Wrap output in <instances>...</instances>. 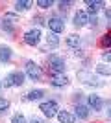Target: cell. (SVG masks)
<instances>
[{
	"mask_svg": "<svg viewBox=\"0 0 111 123\" xmlns=\"http://www.w3.org/2000/svg\"><path fill=\"white\" fill-rule=\"evenodd\" d=\"M48 70H50L54 75L65 74V70H67V62H65V59L61 55L52 53V55H48Z\"/></svg>",
	"mask_w": 111,
	"mask_h": 123,
	"instance_id": "6da1fadb",
	"label": "cell"
},
{
	"mask_svg": "<svg viewBox=\"0 0 111 123\" xmlns=\"http://www.w3.org/2000/svg\"><path fill=\"white\" fill-rule=\"evenodd\" d=\"M39 110L43 112V116H44V118L52 119V118H56V116H58V112L61 110V108H59L58 101H43L41 105H39Z\"/></svg>",
	"mask_w": 111,
	"mask_h": 123,
	"instance_id": "7a4b0ae2",
	"label": "cell"
},
{
	"mask_svg": "<svg viewBox=\"0 0 111 123\" xmlns=\"http://www.w3.org/2000/svg\"><path fill=\"white\" fill-rule=\"evenodd\" d=\"M78 79H80L81 83H85V85H89V86H95V88L104 86V81H100L96 75H93V74L87 72V70H81V72H78Z\"/></svg>",
	"mask_w": 111,
	"mask_h": 123,
	"instance_id": "3957f363",
	"label": "cell"
},
{
	"mask_svg": "<svg viewBox=\"0 0 111 123\" xmlns=\"http://www.w3.org/2000/svg\"><path fill=\"white\" fill-rule=\"evenodd\" d=\"M41 30L39 28H32V30H28L24 33V42H26L28 46H37L39 42H41Z\"/></svg>",
	"mask_w": 111,
	"mask_h": 123,
	"instance_id": "277c9868",
	"label": "cell"
},
{
	"mask_svg": "<svg viewBox=\"0 0 111 123\" xmlns=\"http://www.w3.org/2000/svg\"><path fill=\"white\" fill-rule=\"evenodd\" d=\"M26 75L32 79V81H39L43 77V72H41V66L33 61H28L26 62Z\"/></svg>",
	"mask_w": 111,
	"mask_h": 123,
	"instance_id": "5b68a950",
	"label": "cell"
},
{
	"mask_svg": "<svg viewBox=\"0 0 111 123\" xmlns=\"http://www.w3.org/2000/svg\"><path fill=\"white\" fill-rule=\"evenodd\" d=\"M48 30L52 31V33H63L65 30V22L59 18V17H52V18H48Z\"/></svg>",
	"mask_w": 111,
	"mask_h": 123,
	"instance_id": "8992f818",
	"label": "cell"
},
{
	"mask_svg": "<svg viewBox=\"0 0 111 123\" xmlns=\"http://www.w3.org/2000/svg\"><path fill=\"white\" fill-rule=\"evenodd\" d=\"M87 103H89V108H93L95 112H100L104 108V99L98 96V94H91L87 96Z\"/></svg>",
	"mask_w": 111,
	"mask_h": 123,
	"instance_id": "52a82bcc",
	"label": "cell"
},
{
	"mask_svg": "<svg viewBox=\"0 0 111 123\" xmlns=\"http://www.w3.org/2000/svg\"><path fill=\"white\" fill-rule=\"evenodd\" d=\"M72 22H74L76 28H83V26H87V24H89V15H87V11H81V9L76 11Z\"/></svg>",
	"mask_w": 111,
	"mask_h": 123,
	"instance_id": "ba28073f",
	"label": "cell"
},
{
	"mask_svg": "<svg viewBox=\"0 0 111 123\" xmlns=\"http://www.w3.org/2000/svg\"><path fill=\"white\" fill-rule=\"evenodd\" d=\"M50 85H52L54 88L67 86V85H69V77L65 75V74H59V75H52V79H50Z\"/></svg>",
	"mask_w": 111,
	"mask_h": 123,
	"instance_id": "9c48e42d",
	"label": "cell"
},
{
	"mask_svg": "<svg viewBox=\"0 0 111 123\" xmlns=\"http://www.w3.org/2000/svg\"><path fill=\"white\" fill-rule=\"evenodd\" d=\"M85 4L89 6L87 7V15H96V11L100 7H106V2H102V0H87Z\"/></svg>",
	"mask_w": 111,
	"mask_h": 123,
	"instance_id": "30bf717a",
	"label": "cell"
},
{
	"mask_svg": "<svg viewBox=\"0 0 111 123\" xmlns=\"http://www.w3.org/2000/svg\"><path fill=\"white\" fill-rule=\"evenodd\" d=\"M9 77H11L13 86H22V85H24V79H26V74L21 72V70H15V72L9 74Z\"/></svg>",
	"mask_w": 111,
	"mask_h": 123,
	"instance_id": "8fae6325",
	"label": "cell"
},
{
	"mask_svg": "<svg viewBox=\"0 0 111 123\" xmlns=\"http://www.w3.org/2000/svg\"><path fill=\"white\" fill-rule=\"evenodd\" d=\"M56 118H58L59 123H76V116L70 114L69 110H59Z\"/></svg>",
	"mask_w": 111,
	"mask_h": 123,
	"instance_id": "7c38bea8",
	"label": "cell"
},
{
	"mask_svg": "<svg viewBox=\"0 0 111 123\" xmlns=\"http://www.w3.org/2000/svg\"><path fill=\"white\" fill-rule=\"evenodd\" d=\"M74 116H76V119H87L89 118V107L78 103V105L74 107Z\"/></svg>",
	"mask_w": 111,
	"mask_h": 123,
	"instance_id": "4fadbf2b",
	"label": "cell"
},
{
	"mask_svg": "<svg viewBox=\"0 0 111 123\" xmlns=\"http://www.w3.org/2000/svg\"><path fill=\"white\" fill-rule=\"evenodd\" d=\"M44 96H46L44 90H41V88H33V90H30V92L26 94V101H39V99H43Z\"/></svg>",
	"mask_w": 111,
	"mask_h": 123,
	"instance_id": "5bb4252c",
	"label": "cell"
},
{
	"mask_svg": "<svg viewBox=\"0 0 111 123\" xmlns=\"http://www.w3.org/2000/svg\"><path fill=\"white\" fill-rule=\"evenodd\" d=\"M65 42H67V46H69V48H78L80 42H81V37L76 35V33H70V35H67Z\"/></svg>",
	"mask_w": 111,
	"mask_h": 123,
	"instance_id": "9a60e30c",
	"label": "cell"
},
{
	"mask_svg": "<svg viewBox=\"0 0 111 123\" xmlns=\"http://www.w3.org/2000/svg\"><path fill=\"white\" fill-rule=\"evenodd\" d=\"M11 55H13V51H11L9 46H0V62H9Z\"/></svg>",
	"mask_w": 111,
	"mask_h": 123,
	"instance_id": "2e32d148",
	"label": "cell"
},
{
	"mask_svg": "<svg viewBox=\"0 0 111 123\" xmlns=\"http://www.w3.org/2000/svg\"><path fill=\"white\" fill-rule=\"evenodd\" d=\"M58 46H59V37L50 31V33L46 35V48H52L54 50V48H58Z\"/></svg>",
	"mask_w": 111,
	"mask_h": 123,
	"instance_id": "e0dca14e",
	"label": "cell"
},
{
	"mask_svg": "<svg viewBox=\"0 0 111 123\" xmlns=\"http://www.w3.org/2000/svg\"><path fill=\"white\" fill-rule=\"evenodd\" d=\"M100 46L104 50H111V30H107L104 35L100 37Z\"/></svg>",
	"mask_w": 111,
	"mask_h": 123,
	"instance_id": "ac0fdd59",
	"label": "cell"
},
{
	"mask_svg": "<svg viewBox=\"0 0 111 123\" xmlns=\"http://www.w3.org/2000/svg\"><path fill=\"white\" fill-rule=\"evenodd\" d=\"M32 2L30 0H19V2H15V11H26L32 7Z\"/></svg>",
	"mask_w": 111,
	"mask_h": 123,
	"instance_id": "d6986e66",
	"label": "cell"
},
{
	"mask_svg": "<svg viewBox=\"0 0 111 123\" xmlns=\"http://www.w3.org/2000/svg\"><path fill=\"white\" fill-rule=\"evenodd\" d=\"M96 74H100V75H111V66H107L106 62H100V64H96Z\"/></svg>",
	"mask_w": 111,
	"mask_h": 123,
	"instance_id": "ffe728a7",
	"label": "cell"
},
{
	"mask_svg": "<svg viewBox=\"0 0 111 123\" xmlns=\"http://www.w3.org/2000/svg\"><path fill=\"white\" fill-rule=\"evenodd\" d=\"M37 4V7H41V9H48V7H52V0H37L35 2Z\"/></svg>",
	"mask_w": 111,
	"mask_h": 123,
	"instance_id": "44dd1931",
	"label": "cell"
},
{
	"mask_svg": "<svg viewBox=\"0 0 111 123\" xmlns=\"http://www.w3.org/2000/svg\"><path fill=\"white\" fill-rule=\"evenodd\" d=\"M7 108H9V101L4 99V98H0V114L7 112Z\"/></svg>",
	"mask_w": 111,
	"mask_h": 123,
	"instance_id": "7402d4cb",
	"label": "cell"
},
{
	"mask_svg": "<svg viewBox=\"0 0 111 123\" xmlns=\"http://www.w3.org/2000/svg\"><path fill=\"white\" fill-rule=\"evenodd\" d=\"M11 123H26V118H24V114H15V116L11 118Z\"/></svg>",
	"mask_w": 111,
	"mask_h": 123,
	"instance_id": "603a6c76",
	"label": "cell"
},
{
	"mask_svg": "<svg viewBox=\"0 0 111 123\" xmlns=\"http://www.w3.org/2000/svg\"><path fill=\"white\" fill-rule=\"evenodd\" d=\"M17 20H19V17L15 13H6L4 15V22H17Z\"/></svg>",
	"mask_w": 111,
	"mask_h": 123,
	"instance_id": "cb8c5ba5",
	"label": "cell"
},
{
	"mask_svg": "<svg viewBox=\"0 0 111 123\" xmlns=\"http://www.w3.org/2000/svg\"><path fill=\"white\" fill-rule=\"evenodd\" d=\"M102 61H104V62H111V50L102 51Z\"/></svg>",
	"mask_w": 111,
	"mask_h": 123,
	"instance_id": "d4e9b609",
	"label": "cell"
},
{
	"mask_svg": "<svg viewBox=\"0 0 111 123\" xmlns=\"http://www.w3.org/2000/svg\"><path fill=\"white\" fill-rule=\"evenodd\" d=\"M74 4V2H72V0H65V2H63V0H61V2H59V7H61V9H67V7H69V6H72Z\"/></svg>",
	"mask_w": 111,
	"mask_h": 123,
	"instance_id": "484cf974",
	"label": "cell"
},
{
	"mask_svg": "<svg viewBox=\"0 0 111 123\" xmlns=\"http://www.w3.org/2000/svg\"><path fill=\"white\" fill-rule=\"evenodd\" d=\"M2 83H4V88H9V86H13V83H11V77H9V75H6V79H4Z\"/></svg>",
	"mask_w": 111,
	"mask_h": 123,
	"instance_id": "4316f807",
	"label": "cell"
},
{
	"mask_svg": "<svg viewBox=\"0 0 111 123\" xmlns=\"http://www.w3.org/2000/svg\"><path fill=\"white\" fill-rule=\"evenodd\" d=\"M89 22H91L93 26H96V24H98V18H96V15H93V17H91V18H89Z\"/></svg>",
	"mask_w": 111,
	"mask_h": 123,
	"instance_id": "83f0119b",
	"label": "cell"
},
{
	"mask_svg": "<svg viewBox=\"0 0 111 123\" xmlns=\"http://www.w3.org/2000/svg\"><path fill=\"white\" fill-rule=\"evenodd\" d=\"M30 123H44V121H43L41 118H35V116H33V118L30 119Z\"/></svg>",
	"mask_w": 111,
	"mask_h": 123,
	"instance_id": "f1b7e54d",
	"label": "cell"
},
{
	"mask_svg": "<svg viewBox=\"0 0 111 123\" xmlns=\"http://www.w3.org/2000/svg\"><path fill=\"white\" fill-rule=\"evenodd\" d=\"M106 18H107V22L111 24V9H106Z\"/></svg>",
	"mask_w": 111,
	"mask_h": 123,
	"instance_id": "f546056e",
	"label": "cell"
},
{
	"mask_svg": "<svg viewBox=\"0 0 111 123\" xmlns=\"http://www.w3.org/2000/svg\"><path fill=\"white\" fill-rule=\"evenodd\" d=\"M2 86H4V83H2V81H0V90H2Z\"/></svg>",
	"mask_w": 111,
	"mask_h": 123,
	"instance_id": "4dcf8cb0",
	"label": "cell"
},
{
	"mask_svg": "<svg viewBox=\"0 0 111 123\" xmlns=\"http://www.w3.org/2000/svg\"><path fill=\"white\" fill-rule=\"evenodd\" d=\"M109 118H111V108H109Z\"/></svg>",
	"mask_w": 111,
	"mask_h": 123,
	"instance_id": "1f68e13d",
	"label": "cell"
}]
</instances>
